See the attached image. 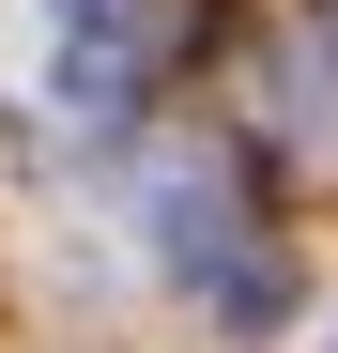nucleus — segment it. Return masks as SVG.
<instances>
[{
	"label": "nucleus",
	"instance_id": "2",
	"mask_svg": "<svg viewBox=\"0 0 338 353\" xmlns=\"http://www.w3.org/2000/svg\"><path fill=\"white\" fill-rule=\"evenodd\" d=\"M46 16H62V46H92V62H123V77H185L231 0H46Z\"/></svg>",
	"mask_w": 338,
	"mask_h": 353
},
{
	"label": "nucleus",
	"instance_id": "5",
	"mask_svg": "<svg viewBox=\"0 0 338 353\" xmlns=\"http://www.w3.org/2000/svg\"><path fill=\"white\" fill-rule=\"evenodd\" d=\"M139 92H154V77H123V62H92V46H62V123L123 139V123H139Z\"/></svg>",
	"mask_w": 338,
	"mask_h": 353
},
{
	"label": "nucleus",
	"instance_id": "4",
	"mask_svg": "<svg viewBox=\"0 0 338 353\" xmlns=\"http://www.w3.org/2000/svg\"><path fill=\"white\" fill-rule=\"evenodd\" d=\"M200 307L231 323V338H277V323H292V261H277V246H246L231 276H200Z\"/></svg>",
	"mask_w": 338,
	"mask_h": 353
},
{
	"label": "nucleus",
	"instance_id": "1",
	"mask_svg": "<svg viewBox=\"0 0 338 353\" xmlns=\"http://www.w3.org/2000/svg\"><path fill=\"white\" fill-rule=\"evenodd\" d=\"M154 246H169V276H185V292H200V276H231V261L261 246L246 169H231V154H169V169H154Z\"/></svg>",
	"mask_w": 338,
	"mask_h": 353
},
{
	"label": "nucleus",
	"instance_id": "3",
	"mask_svg": "<svg viewBox=\"0 0 338 353\" xmlns=\"http://www.w3.org/2000/svg\"><path fill=\"white\" fill-rule=\"evenodd\" d=\"M277 139H338V31H308V46H277Z\"/></svg>",
	"mask_w": 338,
	"mask_h": 353
}]
</instances>
